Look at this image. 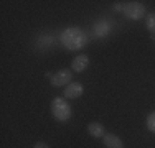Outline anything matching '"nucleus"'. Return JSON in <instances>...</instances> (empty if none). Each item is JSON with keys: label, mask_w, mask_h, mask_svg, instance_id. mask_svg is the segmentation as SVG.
Here are the masks:
<instances>
[{"label": "nucleus", "mask_w": 155, "mask_h": 148, "mask_svg": "<svg viewBox=\"0 0 155 148\" xmlns=\"http://www.w3.org/2000/svg\"><path fill=\"white\" fill-rule=\"evenodd\" d=\"M114 10H116V12H122V3H116V5H114Z\"/></svg>", "instance_id": "obj_13"}, {"label": "nucleus", "mask_w": 155, "mask_h": 148, "mask_svg": "<svg viewBox=\"0 0 155 148\" xmlns=\"http://www.w3.org/2000/svg\"><path fill=\"white\" fill-rule=\"evenodd\" d=\"M109 30H110V27H109V23L106 20H102V21H99V23H96V27H94V33L97 36H106L109 33Z\"/></svg>", "instance_id": "obj_9"}, {"label": "nucleus", "mask_w": 155, "mask_h": 148, "mask_svg": "<svg viewBox=\"0 0 155 148\" xmlns=\"http://www.w3.org/2000/svg\"><path fill=\"white\" fill-rule=\"evenodd\" d=\"M122 13L130 20H140L142 17H145V7L140 2H127L122 3Z\"/></svg>", "instance_id": "obj_3"}, {"label": "nucleus", "mask_w": 155, "mask_h": 148, "mask_svg": "<svg viewBox=\"0 0 155 148\" xmlns=\"http://www.w3.org/2000/svg\"><path fill=\"white\" fill-rule=\"evenodd\" d=\"M51 114L56 120L60 122H68L71 118V105L68 104L64 97H54L51 101Z\"/></svg>", "instance_id": "obj_2"}, {"label": "nucleus", "mask_w": 155, "mask_h": 148, "mask_svg": "<svg viewBox=\"0 0 155 148\" xmlns=\"http://www.w3.org/2000/svg\"><path fill=\"white\" fill-rule=\"evenodd\" d=\"M145 125H147V128H149V132L155 133V112L149 114V117H147V120H145Z\"/></svg>", "instance_id": "obj_11"}, {"label": "nucleus", "mask_w": 155, "mask_h": 148, "mask_svg": "<svg viewBox=\"0 0 155 148\" xmlns=\"http://www.w3.org/2000/svg\"><path fill=\"white\" fill-rule=\"evenodd\" d=\"M87 66H89V56H87V54H79V56H76V58L71 61V69H73L74 72H83V71H86Z\"/></svg>", "instance_id": "obj_6"}, {"label": "nucleus", "mask_w": 155, "mask_h": 148, "mask_svg": "<svg viewBox=\"0 0 155 148\" xmlns=\"http://www.w3.org/2000/svg\"><path fill=\"white\" fill-rule=\"evenodd\" d=\"M33 148H50V145L45 142H36L35 145H33Z\"/></svg>", "instance_id": "obj_12"}, {"label": "nucleus", "mask_w": 155, "mask_h": 148, "mask_svg": "<svg viewBox=\"0 0 155 148\" xmlns=\"http://www.w3.org/2000/svg\"><path fill=\"white\" fill-rule=\"evenodd\" d=\"M145 27H147V30H149L152 35H155V12L149 13L145 17Z\"/></svg>", "instance_id": "obj_10"}, {"label": "nucleus", "mask_w": 155, "mask_h": 148, "mask_svg": "<svg viewBox=\"0 0 155 148\" xmlns=\"http://www.w3.org/2000/svg\"><path fill=\"white\" fill-rule=\"evenodd\" d=\"M73 82V71L69 69H60L58 72H54L51 76V86L54 87H63L68 86V84Z\"/></svg>", "instance_id": "obj_4"}, {"label": "nucleus", "mask_w": 155, "mask_h": 148, "mask_svg": "<svg viewBox=\"0 0 155 148\" xmlns=\"http://www.w3.org/2000/svg\"><path fill=\"white\" fill-rule=\"evenodd\" d=\"M102 142H104L106 148H124L122 140L117 135H114V133H106V135L102 137Z\"/></svg>", "instance_id": "obj_7"}, {"label": "nucleus", "mask_w": 155, "mask_h": 148, "mask_svg": "<svg viewBox=\"0 0 155 148\" xmlns=\"http://www.w3.org/2000/svg\"><path fill=\"white\" fill-rule=\"evenodd\" d=\"M84 92V87L81 82H71L64 87V99H78Z\"/></svg>", "instance_id": "obj_5"}, {"label": "nucleus", "mask_w": 155, "mask_h": 148, "mask_svg": "<svg viewBox=\"0 0 155 148\" xmlns=\"http://www.w3.org/2000/svg\"><path fill=\"white\" fill-rule=\"evenodd\" d=\"M87 133H89L91 137H94V138H102V137L106 135V130H104V127H102V124H99V122H91V124L87 125Z\"/></svg>", "instance_id": "obj_8"}, {"label": "nucleus", "mask_w": 155, "mask_h": 148, "mask_svg": "<svg viewBox=\"0 0 155 148\" xmlns=\"http://www.w3.org/2000/svg\"><path fill=\"white\" fill-rule=\"evenodd\" d=\"M87 40H89L87 33L78 27H69L61 33V43L69 51H76V50L84 48L87 44Z\"/></svg>", "instance_id": "obj_1"}]
</instances>
